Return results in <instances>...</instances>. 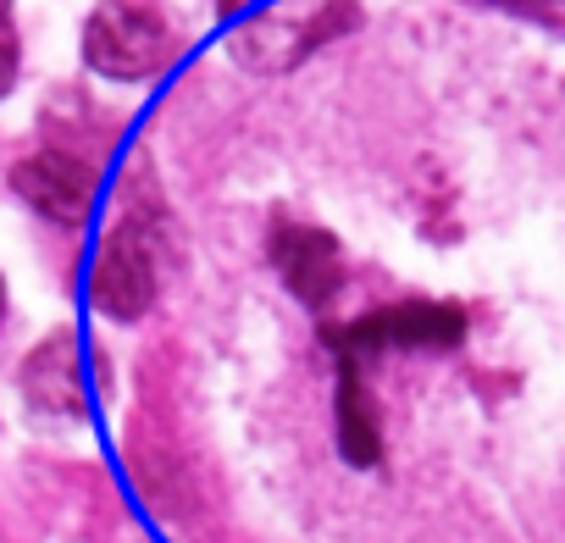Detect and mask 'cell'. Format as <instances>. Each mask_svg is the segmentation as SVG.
<instances>
[{
    "instance_id": "3957f363",
    "label": "cell",
    "mask_w": 565,
    "mask_h": 543,
    "mask_svg": "<svg viewBox=\"0 0 565 543\" xmlns=\"http://www.w3.org/2000/svg\"><path fill=\"white\" fill-rule=\"evenodd\" d=\"M12 189H18L40 216H51V222H62V227H78V222L89 216V205H95V172H89L84 161L62 156V150H40V156L18 161V167H12Z\"/></svg>"
},
{
    "instance_id": "7a4b0ae2",
    "label": "cell",
    "mask_w": 565,
    "mask_h": 543,
    "mask_svg": "<svg viewBox=\"0 0 565 543\" xmlns=\"http://www.w3.org/2000/svg\"><path fill=\"white\" fill-rule=\"evenodd\" d=\"M89 300L95 311H106L111 322H139L156 300V255L150 238L139 227H117L89 272Z\"/></svg>"
},
{
    "instance_id": "52a82bcc",
    "label": "cell",
    "mask_w": 565,
    "mask_h": 543,
    "mask_svg": "<svg viewBox=\"0 0 565 543\" xmlns=\"http://www.w3.org/2000/svg\"><path fill=\"white\" fill-rule=\"evenodd\" d=\"M339 438H344V455H350L355 466H372V460H377L372 405H366V394H361V383H355V377L339 388Z\"/></svg>"
},
{
    "instance_id": "5b68a950",
    "label": "cell",
    "mask_w": 565,
    "mask_h": 543,
    "mask_svg": "<svg viewBox=\"0 0 565 543\" xmlns=\"http://www.w3.org/2000/svg\"><path fill=\"white\" fill-rule=\"evenodd\" d=\"M23 394L40 411H51V416H84L89 388H84V350H78V339L62 333V339L40 344L29 355V366H23Z\"/></svg>"
},
{
    "instance_id": "9c48e42d",
    "label": "cell",
    "mask_w": 565,
    "mask_h": 543,
    "mask_svg": "<svg viewBox=\"0 0 565 543\" xmlns=\"http://www.w3.org/2000/svg\"><path fill=\"white\" fill-rule=\"evenodd\" d=\"M0 322H7V289H0Z\"/></svg>"
},
{
    "instance_id": "8992f818",
    "label": "cell",
    "mask_w": 565,
    "mask_h": 543,
    "mask_svg": "<svg viewBox=\"0 0 565 543\" xmlns=\"http://www.w3.org/2000/svg\"><path fill=\"white\" fill-rule=\"evenodd\" d=\"M350 339L355 344H455L460 339V311H449V306H399V311L366 317Z\"/></svg>"
},
{
    "instance_id": "277c9868",
    "label": "cell",
    "mask_w": 565,
    "mask_h": 543,
    "mask_svg": "<svg viewBox=\"0 0 565 543\" xmlns=\"http://www.w3.org/2000/svg\"><path fill=\"white\" fill-rule=\"evenodd\" d=\"M271 255H277L282 284H289L306 306H328L344 284V255H339L333 233H322V227H282Z\"/></svg>"
},
{
    "instance_id": "30bf717a",
    "label": "cell",
    "mask_w": 565,
    "mask_h": 543,
    "mask_svg": "<svg viewBox=\"0 0 565 543\" xmlns=\"http://www.w3.org/2000/svg\"><path fill=\"white\" fill-rule=\"evenodd\" d=\"M7 12H12V0H0V18H7Z\"/></svg>"
},
{
    "instance_id": "ba28073f",
    "label": "cell",
    "mask_w": 565,
    "mask_h": 543,
    "mask_svg": "<svg viewBox=\"0 0 565 543\" xmlns=\"http://www.w3.org/2000/svg\"><path fill=\"white\" fill-rule=\"evenodd\" d=\"M18 84V34H12V23L0 18V95H7Z\"/></svg>"
},
{
    "instance_id": "6da1fadb",
    "label": "cell",
    "mask_w": 565,
    "mask_h": 543,
    "mask_svg": "<svg viewBox=\"0 0 565 543\" xmlns=\"http://www.w3.org/2000/svg\"><path fill=\"white\" fill-rule=\"evenodd\" d=\"M172 45H178L172 29L156 12L128 7V0H106V7H95L89 23H84V62L100 78H117V84L156 78L172 62Z\"/></svg>"
}]
</instances>
